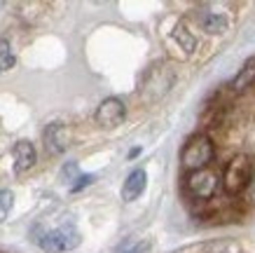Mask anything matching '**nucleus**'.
Returning a JSON list of instances; mask_svg holds the SVG:
<instances>
[{
    "instance_id": "obj_1",
    "label": "nucleus",
    "mask_w": 255,
    "mask_h": 253,
    "mask_svg": "<svg viewBox=\"0 0 255 253\" xmlns=\"http://www.w3.org/2000/svg\"><path fill=\"white\" fill-rule=\"evenodd\" d=\"M216 157V148H213V141L206 134H194V136L187 138V143L183 146V153H180V162H183V169L185 171H199V169H209V162Z\"/></svg>"
},
{
    "instance_id": "obj_2",
    "label": "nucleus",
    "mask_w": 255,
    "mask_h": 253,
    "mask_svg": "<svg viewBox=\"0 0 255 253\" xmlns=\"http://www.w3.org/2000/svg\"><path fill=\"white\" fill-rule=\"evenodd\" d=\"M251 178H253V162L248 155H234L232 160L227 162L223 174V188L227 195H239L251 185Z\"/></svg>"
},
{
    "instance_id": "obj_3",
    "label": "nucleus",
    "mask_w": 255,
    "mask_h": 253,
    "mask_svg": "<svg viewBox=\"0 0 255 253\" xmlns=\"http://www.w3.org/2000/svg\"><path fill=\"white\" fill-rule=\"evenodd\" d=\"M82 237L80 232L73 228V225H59V228H52V230H45L38 237V246L47 253H66L78 249Z\"/></svg>"
},
{
    "instance_id": "obj_4",
    "label": "nucleus",
    "mask_w": 255,
    "mask_h": 253,
    "mask_svg": "<svg viewBox=\"0 0 255 253\" xmlns=\"http://www.w3.org/2000/svg\"><path fill=\"white\" fill-rule=\"evenodd\" d=\"M185 185L194 200H211V197L216 195L218 185H220V178H218V174L211 171V169H199V171L187 174Z\"/></svg>"
},
{
    "instance_id": "obj_5",
    "label": "nucleus",
    "mask_w": 255,
    "mask_h": 253,
    "mask_svg": "<svg viewBox=\"0 0 255 253\" xmlns=\"http://www.w3.org/2000/svg\"><path fill=\"white\" fill-rule=\"evenodd\" d=\"M127 117V106L122 99L117 96H108L103 99L94 113V122L99 124L101 129H115L117 124H122V120Z\"/></svg>"
},
{
    "instance_id": "obj_6",
    "label": "nucleus",
    "mask_w": 255,
    "mask_h": 253,
    "mask_svg": "<svg viewBox=\"0 0 255 253\" xmlns=\"http://www.w3.org/2000/svg\"><path fill=\"white\" fill-rule=\"evenodd\" d=\"M42 141H45V150L49 155H61L68 150L70 141H73V131H70L68 124L52 122V124H47L45 134H42Z\"/></svg>"
},
{
    "instance_id": "obj_7",
    "label": "nucleus",
    "mask_w": 255,
    "mask_h": 253,
    "mask_svg": "<svg viewBox=\"0 0 255 253\" xmlns=\"http://www.w3.org/2000/svg\"><path fill=\"white\" fill-rule=\"evenodd\" d=\"M194 19H197L201 31H206V33H225L227 26H230L227 14L209 7V5H199V7L194 9Z\"/></svg>"
},
{
    "instance_id": "obj_8",
    "label": "nucleus",
    "mask_w": 255,
    "mask_h": 253,
    "mask_svg": "<svg viewBox=\"0 0 255 253\" xmlns=\"http://www.w3.org/2000/svg\"><path fill=\"white\" fill-rule=\"evenodd\" d=\"M12 157H14L16 174H26L38 162V153H35V146H33L31 141H16L14 148H12Z\"/></svg>"
},
{
    "instance_id": "obj_9",
    "label": "nucleus",
    "mask_w": 255,
    "mask_h": 253,
    "mask_svg": "<svg viewBox=\"0 0 255 253\" xmlns=\"http://www.w3.org/2000/svg\"><path fill=\"white\" fill-rule=\"evenodd\" d=\"M145 185H147V174H145V169H133L131 174L127 176L124 185H122V200H124V202L138 200L140 195L145 192Z\"/></svg>"
},
{
    "instance_id": "obj_10",
    "label": "nucleus",
    "mask_w": 255,
    "mask_h": 253,
    "mask_svg": "<svg viewBox=\"0 0 255 253\" xmlns=\"http://www.w3.org/2000/svg\"><path fill=\"white\" fill-rule=\"evenodd\" d=\"M253 84H255V56L248 59V61L241 66V70L232 80V92L241 94V92H246L248 87H253Z\"/></svg>"
},
{
    "instance_id": "obj_11",
    "label": "nucleus",
    "mask_w": 255,
    "mask_h": 253,
    "mask_svg": "<svg viewBox=\"0 0 255 253\" xmlns=\"http://www.w3.org/2000/svg\"><path fill=\"white\" fill-rule=\"evenodd\" d=\"M173 40H176L178 47L185 54H192L197 49V38L192 35V31L187 28L185 23H178L176 28H173Z\"/></svg>"
},
{
    "instance_id": "obj_12",
    "label": "nucleus",
    "mask_w": 255,
    "mask_h": 253,
    "mask_svg": "<svg viewBox=\"0 0 255 253\" xmlns=\"http://www.w3.org/2000/svg\"><path fill=\"white\" fill-rule=\"evenodd\" d=\"M150 246H152V242H150V239L129 237V239H124L122 244L117 246L115 253H147V251H150Z\"/></svg>"
},
{
    "instance_id": "obj_13",
    "label": "nucleus",
    "mask_w": 255,
    "mask_h": 253,
    "mask_svg": "<svg viewBox=\"0 0 255 253\" xmlns=\"http://www.w3.org/2000/svg\"><path fill=\"white\" fill-rule=\"evenodd\" d=\"M16 56L12 52V45H9L7 38H0V70H9L14 68Z\"/></svg>"
},
{
    "instance_id": "obj_14",
    "label": "nucleus",
    "mask_w": 255,
    "mask_h": 253,
    "mask_svg": "<svg viewBox=\"0 0 255 253\" xmlns=\"http://www.w3.org/2000/svg\"><path fill=\"white\" fill-rule=\"evenodd\" d=\"M12 207H14V192L12 190H0V223L7 221Z\"/></svg>"
},
{
    "instance_id": "obj_15",
    "label": "nucleus",
    "mask_w": 255,
    "mask_h": 253,
    "mask_svg": "<svg viewBox=\"0 0 255 253\" xmlns=\"http://www.w3.org/2000/svg\"><path fill=\"white\" fill-rule=\"evenodd\" d=\"M80 176V169H78V162H68L66 167L61 169V178L66 181V183H75V178Z\"/></svg>"
},
{
    "instance_id": "obj_16",
    "label": "nucleus",
    "mask_w": 255,
    "mask_h": 253,
    "mask_svg": "<svg viewBox=\"0 0 255 253\" xmlns=\"http://www.w3.org/2000/svg\"><path fill=\"white\" fill-rule=\"evenodd\" d=\"M96 181V176L94 174H82V176H78L75 178V183L70 185V190L73 192H80V190H85V188H89V185Z\"/></svg>"
},
{
    "instance_id": "obj_17",
    "label": "nucleus",
    "mask_w": 255,
    "mask_h": 253,
    "mask_svg": "<svg viewBox=\"0 0 255 253\" xmlns=\"http://www.w3.org/2000/svg\"><path fill=\"white\" fill-rule=\"evenodd\" d=\"M251 197H255V171H253V178H251Z\"/></svg>"
}]
</instances>
